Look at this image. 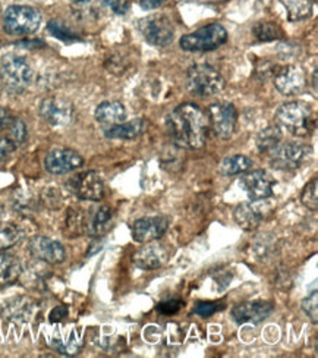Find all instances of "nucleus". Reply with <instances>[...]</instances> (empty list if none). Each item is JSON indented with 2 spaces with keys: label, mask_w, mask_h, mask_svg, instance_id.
Returning a JSON list of instances; mask_svg holds the SVG:
<instances>
[{
  "label": "nucleus",
  "mask_w": 318,
  "mask_h": 358,
  "mask_svg": "<svg viewBox=\"0 0 318 358\" xmlns=\"http://www.w3.org/2000/svg\"><path fill=\"white\" fill-rule=\"evenodd\" d=\"M48 29H49V33H50L53 37H56V38H59V40H62V41H65V43H73V41H80V40H81L80 36H78L77 33H73L72 29H71L66 24H64L62 21L52 20V21L48 24Z\"/></svg>",
  "instance_id": "7c9ffc66"
},
{
  "label": "nucleus",
  "mask_w": 318,
  "mask_h": 358,
  "mask_svg": "<svg viewBox=\"0 0 318 358\" xmlns=\"http://www.w3.org/2000/svg\"><path fill=\"white\" fill-rule=\"evenodd\" d=\"M187 87L195 96L210 97L222 92L224 88V80L216 68L207 64H198L188 69Z\"/></svg>",
  "instance_id": "20e7f679"
},
{
  "label": "nucleus",
  "mask_w": 318,
  "mask_h": 358,
  "mask_svg": "<svg viewBox=\"0 0 318 358\" xmlns=\"http://www.w3.org/2000/svg\"><path fill=\"white\" fill-rule=\"evenodd\" d=\"M2 217H3V207L0 206V220H2Z\"/></svg>",
  "instance_id": "c03bdc74"
},
{
  "label": "nucleus",
  "mask_w": 318,
  "mask_h": 358,
  "mask_svg": "<svg viewBox=\"0 0 318 358\" xmlns=\"http://www.w3.org/2000/svg\"><path fill=\"white\" fill-rule=\"evenodd\" d=\"M227 41L226 28L220 24H210L180 38V48L187 52L216 50Z\"/></svg>",
  "instance_id": "423d86ee"
},
{
  "label": "nucleus",
  "mask_w": 318,
  "mask_h": 358,
  "mask_svg": "<svg viewBox=\"0 0 318 358\" xmlns=\"http://www.w3.org/2000/svg\"><path fill=\"white\" fill-rule=\"evenodd\" d=\"M169 228L166 216H150L135 220L132 225V238L136 243H151L157 240Z\"/></svg>",
  "instance_id": "f3484780"
},
{
  "label": "nucleus",
  "mask_w": 318,
  "mask_h": 358,
  "mask_svg": "<svg viewBox=\"0 0 318 358\" xmlns=\"http://www.w3.org/2000/svg\"><path fill=\"white\" fill-rule=\"evenodd\" d=\"M302 203L310 210H317L318 207V179L314 178L311 182L307 184V187L302 191V196H301Z\"/></svg>",
  "instance_id": "473e14b6"
},
{
  "label": "nucleus",
  "mask_w": 318,
  "mask_h": 358,
  "mask_svg": "<svg viewBox=\"0 0 318 358\" xmlns=\"http://www.w3.org/2000/svg\"><path fill=\"white\" fill-rule=\"evenodd\" d=\"M68 189L80 200L100 201L104 197V182L97 172L88 171L71 178Z\"/></svg>",
  "instance_id": "9d476101"
},
{
  "label": "nucleus",
  "mask_w": 318,
  "mask_h": 358,
  "mask_svg": "<svg viewBox=\"0 0 318 358\" xmlns=\"http://www.w3.org/2000/svg\"><path fill=\"white\" fill-rule=\"evenodd\" d=\"M69 2H72L75 5H85L89 2V0H69Z\"/></svg>",
  "instance_id": "79ce46f5"
},
{
  "label": "nucleus",
  "mask_w": 318,
  "mask_h": 358,
  "mask_svg": "<svg viewBox=\"0 0 318 358\" xmlns=\"http://www.w3.org/2000/svg\"><path fill=\"white\" fill-rule=\"evenodd\" d=\"M208 128L219 138H229L235 132L238 122V110L232 103H216L208 108Z\"/></svg>",
  "instance_id": "1a4fd4ad"
},
{
  "label": "nucleus",
  "mask_w": 318,
  "mask_h": 358,
  "mask_svg": "<svg viewBox=\"0 0 318 358\" xmlns=\"http://www.w3.org/2000/svg\"><path fill=\"white\" fill-rule=\"evenodd\" d=\"M5 129H8V138L12 141L15 147H18L27 141L28 131L22 119L10 117V121Z\"/></svg>",
  "instance_id": "c756f323"
},
{
  "label": "nucleus",
  "mask_w": 318,
  "mask_h": 358,
  "mask_svg": "<svg viewBox=\"0 0 318 358\" xmlns=\"http://www.w3.org/2000/svg\"><path fill=\"white\" fill-rule=\"evenodd\" d=\"M15 147L8 137H0V162H3L10 153H13Z\"/></svg>",
  "instance_id": "4c0bfd02"
},
{
  "label": "nucleus",
  "mask_w": 318,
  "mask_h": 358,
  "mask_svg": "<svg viewBox=\"0 0 318 358\" xmlns=\"http://www.w3.org/2000/svg\"><path fill=\"white\" fill-rule=\"evenodd\" d=\"M271 76L276 90L283 96L299 94L307 84L305 72L298 65L276 66Z\"/></svg>",
  "instance_id": "9b49d317"
},
{
  "label": "nucleus",
  "mask_w": 318,
  "mask_h": 358,
  "mask_svg": "<svg viewBox=\"0 0 318 358\" xmlns=\"http://www.w3.org/2000/svg\"><path fill=\"white\" fill-rule=\"evenodd\" d=\"M302 310L307 313V316L312 323L318 322V294L314 291L302 301Z\"/></svg>",
  "instance_id": "72a5a7b5"
},
{
  "label": "nucleus",
  "mask_w": 318,
  "mask_h": 358,
  "mask_svg": "<svg viewBox=\"0 0 318 358\" xmlns=\"http://www.w3.org/2000/svg\"><path fill=\"white\" fill-rule=\"evenodd\" d=\"M22 273V266L17 256L0 251V288L12 285Z\"/></svg>",
  "instance_id": "b1692460"
},
{
  "label": "nucleus",
  "mask_w": 318,
  "mask_h": 358,
  "mask_svg": "<svg viewBox=\"0 0 318 358\" xmlns=\"http://www.w3.org/2000/svg\"><path fill=\"white\" fill-rule=\"evenodd\" d=\"M166 2H168V0H140V5L143 9L151 10V9H157L163 6Z\"/></svg>",
  "instance_id": "ea45409f"
},
{
  "label": "nucleus",
  "mask_w": 318,
  "mask_h": 358,
  "mask_svg": "<svg viewBox=\"0 0 318 358\" xmlns=\"http://www.w3.org/2000/svg\"><path fill=\"white\" fill-rule=\"evenodd\" d=\"M96 121L106 129L122 124L127 121V110L122 103L119 101H103L94 112Z\"/></svg>",
  "instance_id": "4be33fe9"
},
{
  "label": "nucleus",
  "mask_w": 318,
  "mask_h": 358,
  "mask_svg": "<svg viewBox=\"0 0 318 358\" xmlns=\"http://www.w3.org/2000/svg\"><path fill=\"white\" fill-rule=\"evenodd\" d=\"M0 80L9 93L21 94L33 83V69L25 57L8 55L0 65Z\"/></svg>",
  "instance_id": "7ed1b4c3"
},
{
  "label": "nucleus",
  "mask_w": 318,
  "mask_h": 358,
  "mask_svg": "<svg viewBox=\"0 0 318 358\" xmlns=\"http://www.w3.org/2000/svg\"><path fill=\"white\" fill-rule=\"evenodd\" d=\"M273 313V306L264 301H254V303H240L236 304L231 315L232 319L242 324V323H260L266 320Z\"/></svg>",
  "instance_id": "6ab92c4d"
},
{
  "label": "nucleus",
  "mask_w": 318,
  "mask_h": 358,
  "mask_svg": "<svg viewBox=\"0 0 318 358\" xmlns=\"http://www.w3.org/2000/svg\"><path fill=\"white\" fill-rule=\"evenodd\" d=\"M140 31L147 43L157 48H166L175 38V28L166 15L156 13L140 21Z\"/></svg>",
  "instance_id": "0eeeda50"
},
{
  "label": "nucleus",
  "mask_w": 318,
  "mask_h": 358,
  "mask_svg": "<svg viewBox=\"0 0 318 358\" xmlns=\"http://www.w3.org/2000/svg\"><path fill=\"white\" fill-rule=\"evenodd\" d=\"M36 301L29 296L18 295L0 306V316L13 323H27L34 316Z\"/></svg>",
  "instance_id": "a211bd4d"
},
{
  "label": "nucleus",
  "mask_w": 318,
  "mask_h": 358,
  "mask_svg": "<svg viewBox=\"0 0 318 358\" xmlns=\"http://www.w3.org/2000/svg\"><path fill=\"white\" fill-rule=\"evenodd\" d=\"M273 206L266 200H251L240 203L235 208V220L245 231H254L261 225V222L271 213Z\"/></svg>",
  "instance_id": "f8f14e48"
},
{
  "label": "nucleus",
  "mask_w": 318,
  "mask_h": 358,
  "mask_svg": "<svg viewBox=\"0 0 318 358\" xmlns=\"http://www.w3.org/2000/svg\"><path fill=\"white\" fill-rule=\"evenodd\" d=\"M113 210L109 206H99L84 213V234L100 236L110 227Z\"/></svg>",
  "instance_id": "412c9836"
},
{
  "label": "nucleus",
  "mask_w": 318,
  "mask_h": 358,
  "mask_svg": "<svg viewBox=\"0 0 318 358\" xmlns=\"http://www.w3.org/2000/svg\"><path fill=\"white\" fill-rule=\"evenodd\" d=\"M166 124H168V131L176 145L188 148V150L204 147L208 131V117L196 104H180L168 116Z\"/></svg>",
  "instance_id": "f257e3e1"
},
{
  "label": "nucleus",
  "mask_w": 318,
  "mask_h": 358,
  "mask_svg": "<svg viewBox=\"0 0 318 358\" xmlns=\"http://www.w3.org/2000/svg\"><path fill=\"white\" fill-rule=\"evenodd\" d=\"M276 125L284 128L295 137H307L314 131L315 119L307 103H284L276 112Z\"/></svg>",
  "instance_id": "f03ea898"
},
{
  "label": "nucleus",
  "mask_w": 318,
  "mask_h": 358,
  "mask_svg": "<svg viewBox=\"0 0 318 358\" xmlns=\"http://www.w3.org/2000/svg\"><path fill=\"white\" fill-rule=\"evenodd\" d=\"M24 238V231L15 223L0 222V251H6L17 245Z\"/></svg>",
  "instance_id": "cd10ccee"
},
{
  "label": "nucleus",
  "mask_w": 318,
  "mask_h": 358,
  "mask_svg": "<svg viewBox=\"0 0 318 358\" xmlns=\"http://www.w3.org/2000/svg\"><path fill=\"white\" fill-rule=\"evenodd\" d=\"M169 259V251L161 244H148L133 255L132 262L143 271H154Z\"/></svg>",
  "instance_id": "aec40b11"
},
{
  "label": "nucleus",
  "mask_w": 318,
  "mask_h": 358,
  "mask_svg": "<svg viewBox=\"0 0 318 358\" xmlns=\"http://www.w3.org/2000/svg\"><path fill=\"white\" fill-rule=\"evenodd\" d=\"M148 127V122L144 117L133 119V121L129 122H122L117 124L115 127H110L108 129H104V136L110 138V140H135L138 138L141 134L145 132Z\"/></svg>",
  "instance_id": "5701e85b"
},
{
  "label": "nucleus",
  "mask_w": 318,
  "mask_h": 358,
  "mask_svg": "<svg viewBox=\"0 0 318 358\" xmlns=\"http://www.w3.org/2000/svg\"><path fill=\"white\" fill-rule=\"evenodd\" d=\"M100 2L116 15H125L129 9L128 0H100Z\"/></svg>",
  "instance_id": "f704fd0d"
},
{
  "label": "nucleus",
  "mask_w": 318,
  "mask_h": 358,
  "mask_svg": "<svg viewBox=\"0 0 318 358\" xmlns=\"http://www.w3.org/2000/svg\"><path fill=\"white\" fill-rule=\"evenodd\" d=\"M10 115H9V112L5 109V108H2L0 106V131L2 129H5L6 127H8V124H9V121H10Z\"/></svg>",
  "instance_id": "a19ab883"
},
{
  "label": "nucleus",
  "mask_w": 318,
  "mask_h": 358,
  "mask_svg": "<svg viewBox=\"0 0 318 358\" xmlns=\"http://www.w3.org/2000/svg\"><path fill=\"white\" fill-rule=\"evenodd\" d=\"M84 165V159L69 148H56L44 159V168L52 175H65Z\"/></svg>",
  "instance_id": "2eb2a0df"
},
{
  "label": "nucleus",
  "mask_w": 318,
  "mask_h": 358,
  "mask_svg": "<svg viewBox=\"0 0 318 358\" xmlns=\"http://www.w3.org/2000/svg\"><path fill=\"white\" fill-rule=\"evenodd\" d=\"M66 316H68V308H66L65 306H57V307H55V308L50 311L49 320H50L52 323H59V322H62Z\"/></svg>",
  "instance_id": "58836bf2"
},
{
  "label": "nucleus",
  "mask_w": 318,
  "mask_h": 358,
  "mask_svg": "<svg viewBox=\"0 0 318 358\" xmlns=\"http://www.w3.org/2000/svg\"><path fill=\"white\" fill-rule=\"evenodd\" d=\"M53 347L64 355H75V354H78V351L81 350V344H80L77 335H75V332L69 334L68 341L55 339Z\"/></svg>",
  "instance_id": "2f4dec72"
},
{
  "label": "nucleus",
  "mask_w": 318,
  "mask_h": 358,
  "mask_svg": "<svg viewBox=\"0 0 318 358\" xmlns=\"http://www.w3.org/2000/svg\"><path fill=\"white\" fill-rule=\"evenodd\" d=\"M182 307H184V301L169 300V301L160 303L157 306V311L161 313V315H164V316H171V315H175V313H178Z\"/></svg>",
  "instance_id": "e433bc0d"
},
{
  "label": "nucleus",
  "mask_w": 318,
  "mask_h": 358,
  "mask_svg": "<svg viewBox=\"0 0 318 358\" xmlns=\"http://www.w3.org/2000/svg\"><path fill=\"white\" fill-rule=\"evenodd\" d=\"M282 141V129L279 125H268L261 129L256 136V147L261 153H270L273 148H276Z\"/></svg>",
  "instance_id": "a878e982"
},
{
  "label": "nucleus",
  "mask_w": 318,
  "mask_h": 358,
  "mask_svg": "<svg viewBox=\"0 0 318 358\" xmlns=\"http://www.w3.org/2000/svg\"><path fill=\"white\" fill-rule=\"evenodd\" d=\"M311 148L305 144L299 143H286L279 144L270 152L271 165L280 171H294L298 169L305 162Z\"/></svg>",
  "instance_id": "6e6552de"
},
{
  "label": "nucleus",
  "mask_w": 318,
  "mask_h": 358,
  "mask_svg": "<svg viewBox=\"0 0 318 358\" xmlns=\"http://www.w3.org/2000/svg\"><path fill=\"white\" fill-rule=\"evenodd\" d=\"M222 308H223V306H219L216 303H200V304H196V307L194 308V313L201 317H210Z\"/></svg>",
  "instance_id": "c9c22d12"
},
{
  "label": "nucleus",
  "mask_w": 318,
  "mask_h": 358,
  "mask_svg": "<svg viewBox=\"0 0 318 358\" xmlns=\"http://www.w3.org/2000/svg\"><path fill=\"white\" fill-rule=\"evenodd\" d=\"M28 250L34 259L48 264H59L66 259L65 247L48 236H34L28 244Z\"/></svg>",
  "instance_id": "dca6fc26"
},
{
  "label": "nucleus",
  "mask_w": 318,
  "mask_h": 358,
  "mask_svg": "<svg viewBox=\"0 0 318 358\" xmlns=\"http://www.w3.org/2000/svg\"><path fill=\"white\" fill-rule=\"evenodd\" d=\"M251 166H252V160L248 156L235 155V156L223 159V162L220 163V172L224 176H233V175L247 172L248 169H251Z\"/></svg>",
  "instance_id": "bb28decb"
},
{
  "label": "nucleus",
  "mask_w": 318,
  "mask_h": 358,
  "mask_svg": "<svg viewBox=\"0 0 318 358\" xmlns=\"http://www.w3.org/2000/svg\"><path fill=\"white\" fill-rule=\"evenodd\" d=\"M252 34L259 41H273L283 37L282 28L275 22H256L252 28Z\"/></svg>",
  "instance_id": "c85d7f7f"
},
{
  "label": "nucleus",
  "mask_w": 318,
  "mask_h": 358,
  "mask_svg": "<svg viewBox=\"0 0 318 358\" xmlns=\"http://www.w3.org/2000/svg\"><path fill=\"white\" fill-rule=\"evenodd\" d=\"M312 84H314V88L317 90V71H314V83Z\"/></svg>",
  "instance_id": "37998d69"
},
{
  "label": "nucleus",
  "mask_w": 318,
  "mask_h": 358,
  "mask_svg": "<svg viewBox=\"0 0 318 358\" xmlns=\"http://www.w3.org/2000/svg\"><path fill=\"white\" fill-rule=\"evenodd\" d=\"M0 10H2V9H0Z\"/></svg>",
  "instance_id": "a18cd8bd"
},
{
  "label": "nucleus",
  "mask_w": 318,
  "mask_h": 358,
  "mask_svg": "<svg viewBox=\"0 0 318 358\" xmlns=\"http://www.w3.org/2000/svg\"><path fill=\"white\" fill-rule=\"evenodd\" d=\"M287 10V20L296 22L307 20L312 15L314 0H280Z\"/></svg>",
  "instance_id": "393cba45"
},
{
  "label": "nucleus",
  "mask_w": 318,
  "mask_h": 358,
  "mask_svg": "<svg viewBox=\"0 0 318 358\" xmlns=\"http://www.w3.org/2000/svg\"><path fill=\"white\" fill-rule=\"evenodd\" d=\"M40 116L53 127L69 125L73 119V106L65 99L48 97L40 103Z\"/></svg>",
  "instance_id": "ddd939ff"
},
{
  "label": "nucleus",
  "mask_w": 318,
  "mask_h": 358,
  "mask_svg": "<svg viewBox=\"0 0 318 358\" xmlns=\"http://www.w3.org/2000/svg\"><path fill=\"white\" fill-rule=\"evenodd\" d=\"M41 24V13L33 6L13 5L3 13V28L10 36H28L36 33Z\"/></svg>",
  "instance_id": "39448f33"
},
{
  "label": "nucleus",
  "mask_w": 318,
  "mask_h": 358,
  "mask_svg": "<svg viewBox=\"0 0 318 358\" xmlns=\"http://www.w3.org/2000/svg\"><path fill=\"white\" fill-rule=\"evenodd\" d=\"M276 181L266 171H252L240 178V187L251 200H266L273 196Z\"/></svg>",
  "instance_id": "4468645a"
}]
</instances>
